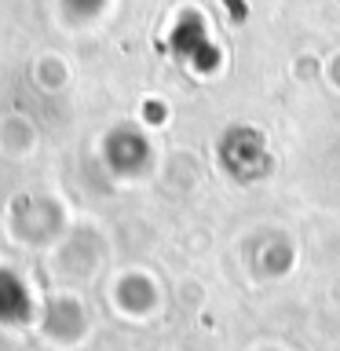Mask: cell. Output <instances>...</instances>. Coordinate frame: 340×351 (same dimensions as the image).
Segmentation results:
<instances>
[{
	"mask_svg": "<svg viewBox=\"0 0 340 351\" xmlns=\"http://www.w3.org/2000/svg\"><path fill=\"white\" fill-rule=\"evenodd\" d=\"M223 4H227V11H230V19H234V22L245 19V4H241V0H223Z\"/></svg>",
	"mask_w": 340,
	"mask_h": 351,
	"instance_id": "1",
	"label": "cell"
}]
</instances>
